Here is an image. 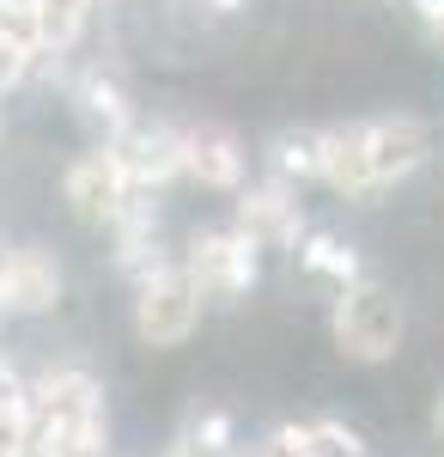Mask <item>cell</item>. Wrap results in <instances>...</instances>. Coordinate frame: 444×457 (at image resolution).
I'll return each mask as SVG.
<instances>
[{
	"mask_svg": "<svg viewBox=\"0 0 444 457\" xmlns=\"http://www.w3.org/2000/svg\"><path fill=\"white\" fill-rule=\"evenodd\" d=\"M426 153H432V135H426L420 116L347 122V129H329V171H323V183L341 189L347 202H372V195H383L402 177L420 171Z\"/></svg>",
	"mask_w": 444,
	"mask_h": 457,
	"instance_id": "cell-1",
	"label": "cell"
},
{
	"mask_svg": "<svg viewBox=\"0 0 444 457\" xmlns=\"http://www.w3.org/2000/svg\"><path fill=\"white\" fill-rule=\"evenodd\" d=\"M31 433L49 439L62 457H103L110 421H103V390L86 372H43L31 385Z\"/></svg>",
	"mask_w": 444,
	"mask_h": 457,
	"instance_id": "cell-2",
	"label": "cell"
},
{
	"mask_svg": "<svg viewBox=\"0 0 444 457\" xmlns=\"http://www.w3.org/2000/svg\"><path fill=\"white\" fill-rule=\"evenodd\" d=\"M329 329H335V348H341L347 360L377 366V360H390V353L402 348V299H396L390 287H377V281H359L335 299Z\"/></svg>",
	"mask_w": 444,
	"mask_h": 457,
	"instance_id": "cell-3",
	"label": "cell"
},
{
	"mask_svg": "<svg viewBox=\"0 0 444 457\" xmlns=\"http://www.w3.org/2000/svg\"><path fill=\"white\" fill-rule=\"evenodd\" d=\"M183 269L201 287V299H243L256 287V275H262V250L250 245L238 226L232 232H201L183 250Z\"/></svg>",
	"mask_w": 444,
	"mask_h": 457,
	"instance_id": "cell-4",
	"label": "cell"
},
{
	"mask_svg": "<svg viewBox=\"0 0 444 457\" xmlns=\"http://www.w3.org/2000/svg\"><path fill=\"white\" fill-rule=\"evenodd\" d=\"M195 323H201V287L189 281L183 262H177L171 275H159V281H146L135 293V329H140L146 348H177V342H189Z\"/></svg>",
	"mask_w": 444,
	"mask_h": 457,
	"instance_id": "cell-5",
	"label": "cell"
},
{
	"mask_svg": "<svg viewBox=\"0 0 444 457\" xmlns=\"http://www.w3.org/2000/svg\"><path fill=\"white\" fill-rule=\"evenodd\" d=\"M62 189H68V208L86 220V226H116L122 213L135 208V183H128V171H122V159L110 153V146H98V153H79L68 165V177H62Z\"/></svg>",
	"mask_w": 444,
	"mask_h": 457,
	"instance_id": "cell-6",
	"label": "cell"
},
{
	"mask_svg": "<svg viewBox=\"0 0 444 457\" xmlns=\"http://www.w3.org/2000/svg\"><path fill=\"white\" fill-rule=\"evenodd\" d=\"M110 153L122 159V171L140 195L165 189L171 177H189V159H183V129L171 122H135L122 141H110Z\"/></svg>",
	"mask_w": 444,
	"mask_h": 457,
	"instance_id": "cell-7",
	"label": "cell"
},
{
	"mask_svg": "<svg viewBox=\"0 0 444 457\" xmlns=\"http://www.w3.org/2000/svg\"><path fill=\"white\" fill-rule=\"evenodd\" d=\"M238 232L250 238L256 250H280V245H305V208L292 195V183H256L238 195Z\"/></svg>",
	"mask_w": 444,
	"mask_h": 457,
	"instance_id": "cell-8",
	"label": "cell"
},
{
	"mask_svg": "<svg viewBox=\"0 0 444 457\" xmlns=\"http://www.w3.org/2000/svg\"><path fill=\"white\" fill-rule=\"evenodd\" d=\"M62 299V262L37 245H12L6 250V281H0V305L12 317H37Z\"/></svg>",
	"mask_w": 444,
	"mask_h": 457,
	"instance_id": "cell-9",
	"label": "cell"
},
{
	"mask_svg": "<svg viewBox=\"0 0 444 457\" xmlns=\"http://www.w3.org/2000/svg\"><path fill=\"white\" fill-rule=\"evenodd\" d=\"M183 159H189V177L201 189H238L243 183V146L232 129L219 122H201V129H183Z\"/></svg>",
	"mask_w": 444,
	"mask_h": 457,
	"instance_id": "cell-10",
	"label": "cell"
},
{
	"mask_svg": "<svg viewBox=\"0 0 444 457\" xmlns=\"http://www.w3.org/2000/svg\"><path fill=\"white\" fill-rule=\"evenodd\" d=\"M73 98H79V116L92 122V129H103V146L122 141L128 129H135V104H128V92L110 79L103 68L79 73V86H73Z\"/></svg>",
	"mask_w": 444,
	"mask_h": 457,
	"instance_id": "cell-11",
	"label": "cell"
},
{
	"mask_svg": "<svg viewBox=\"0 0 444 457\" xmlns=\"http://www.w3.org/2000/svg\"><path fill=\"white\" fill-rule=\"evenodd\" d=\"M274 177L280 183H305V177H323L329 171V129H286L280 141H274Z\"/></svg>",
	"mask_w": 444,
	"mask_h": 457,
	"instance_id": "cell-12",
	"label": "cell"
},
{
	"mask_svg": "<svg viewBox=\"0 0 444 457\" xmlns=\"http://www.w3.org/2000/svg\"><path fill=\"white\" fill-rule=\"evenodd\" d=\"M165 457H238V452H232V421H226L219 409L189 415V427L165 445Z\"/></svg>",
	"mask_w": 444,
	"mask_h": 457,
	"instance_id": "cell-13",
	"label": "cell"
},
{
	"mask_svg": "<svg viewBox=\"0 0 444 457\" xmlns=\"http://www.w3.org/2000/svg\"><path fill=\"white\" fill-rule=\"evenodd\" d=\"M31 12H37V31H43V49L62 55L79 43L86 19H92V0H31Z\"/></svg>",
	"mask_w": 444,
	"mask_h": 457,
	"instance_id": "cell-14",
	"label": "cell"
},
{
	"mask_svg": "<svg viewBox=\"0 0 444 457\" xmlns=\"http://www.w3.org/2000/svg\"><path fill=\"white\" fill-rule=\"evenodd\" d=\"M299 256H305L310 275L341 281V293H347V287H359V256H353V245H341L335 232H310L305 245H299Z\"/></svg>",
	"mask_w": 444,
	"mask_h": 457,
	"instance_id": "cell-15",
	"label": "cell"
},
{
	"mask_svg": "<svg viewBox=\"0 0 444 457\" xmlns=\"http://www.w3.org/2000/svg\"><path fill=\"white\" fill-rule=\"evenodd\" d=\"M0 31L12 37L19 49H31V55H49V49H43V31H37L31 0H0Z\"/></svg>",
	"mask_w": 444,
	"mask_h": 457,
	"instance_id": "cell-16",
	"label": "cell"
},
{
	"mask_svg": "<svg viewBox=\"0 0 444 457\" xmlns=\"http://www.w3.org/2000/svg\"><path fill=\"white\" fill-rule=\"evenodd\" d=\"M25 439H31V390H25L19 403H6V409H0V457H12Z\"/></svg>",
	"mask_w": 444,
	"mask_h": 457,
	"instance_id": "cell-17",
	"label": "cell"
},
{
	"mask_svg": "<svg viewBox=\"0 0 444 457\" xmlns=\"http://www.w3.org/2000/svg\"><path fill=\"white\" fill-rule=\"evenodd\" d=\"M310 433H317V452H323V457H366L359 433H353V427H341V421H317Z\"/></svg>",
	"mask_w": 444,
	"mask_h": 457,
	"instance_id": "cell-18",
	"label": "cell"
},
{
	"mask_svg": "<svg viewBox=\"0 0 444 457\" xmlns=\"http://www.w3.org/2000/svg\"><path fill=\"white\" fill-rule=\"evenodd\" d=\"M256 457H323V452H317V433L310 427H280Z\"/></svg>",
	"mask_w": 444,
	"mask_h": 457,
	"instance_id": "cell-19",
	"label": "cell"
},
{
	"mask_svg": "<svg viewBox=\"0 0 444 457\" xmlns=\"http://www.w3.org/2000/svg\"><path fill=\"white\" fill-rule=\"evenodd\" d=\"M31 49H19V43H12V37L0 31V92H12V86H19V79H25V73H31Z\"/></svg>",
	"mask_w": 444,
	"mask_h": 457,
	"instance_id": "cell-20",
	"label": "cell"
},
{
	"mask_svg": "<svg viewBox=\"0 0 444 457\" xmlns=\"http://www.w3.org/2000/svg\"><path fill=\"white\" fill-rule=\"evenodd\" d=\"M19 396H25V390H19V372L0 360V409H6V403H19Z\"/></svg>",
	"mask_w": 444,
	"mask_h": 457,
	"instance_id": "cell-21",
	"label": "cell"
},
{
	"mask_svg": "<svg viewBox=\"0 0 444 457\" xmlns=\"http://www.w3.org/2000/svg\"><path fill=\"white\" fill-rule=\"evenodd\" d=\"M12 457H62V452H55L49 439H37V433H31V439H25V445H19V452H12Z\"/></svg>",
	"mask_w": 444,
	"mask_h": 457,
	"instance_id": "cell-22",
	"label": "cell"
},
{
	"mask_svg": "<svg viewBox=\"0 0 444 457\" xmlns=\"http://www.w3.org/2000/svg\"><path fill=\"white\" fill-rule=\"evenodd\" d=\"M414 6H420V19H426L432 31H444V0H414Z\"/></svg>",
	"mask_w": 444,
	"mask_h": 457,
	"instance_id": "cell-23",
	"label": "cell"
},
{
	"mask_svg": "<svg viewBox=\"0 0 444 457\" xmlns=\"http://www.w3.org/2000/svg\"><path fill=\"white\" fill-rule=\"evenodd\" d=\"M201 6H213V12H238L243 0H201Z\"/></svg>",
	"mask_w": 444,
	"mask_h": 457,
	"instance_id": "cell-24",
	"label": "cell"
},
{
	"mask_svg": "<svg viewBox=\"0 0 444 457\" xmlns=\"http://www.w3.org/2000/svg\"><path fill=\"white\" fill-rule=\"evenodd\" d=\"M439 433H444V403H439Z\"/></svg>",
	"mask_w": 444,
	"mask_h": 457,
	"instance_id": "cell-25",
	"label": "cell"
},
{
	"mask_svg": "<svg viewBox=\"0 0 444 457\" xmlns=\"http://www.w3.org/2000/svg\"><path fill=\"white\" fill-rule=\"evenodd\" d=\"M439 37H444V31H439Z\"/></svg>",
	"mask_w": 444,
	"mask_h": 457,
	"instance_id": "cell-26",
	"label": "cell"
}]
</instances>
